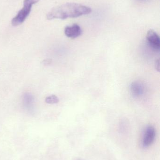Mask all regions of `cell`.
Returning a JSON list of instances; mask_svg holds the SVG:
<instances>
[{
  "label": "cell",
  "instance_id": "1",
  "mask_svg": "<svg viewBox=\"0 0 160 160\" xmlns=\"http://www.w3.org/2000/svg\"><path fill=\"white\" fill-rule=\"evenodd\" d=\"M90 8L77 3H66L53 8L47 15L49 20L66 19L68 18H76L90 14Z\"/></svg>",
  "mask_w": 160,
  "mask_h": 160
},
{
  "label": "cell",
  "instance_id": "2",
  "mask_svg": "<svg viewBox=\"0 0 160 160\" xmlns=\"http://www.w3.org/2000/svg\"><path fill=\"white\" fill-rule=\"evenodd\" d=\"M39 1L40 0H24L23 8L19 11L17 16L11 20L12 25L17 26L23 23L30 14L33 5Z\"/></svg>",
  "mask_w": 160,
  "mask_h": 160
},
{
  "label": "cell",
  "instance_id": "3",
  "mask_svg": "<svg viewBox=\"0 0 160 160\" xmlns=\"http://www.w3.org/2000/svg\"><path fill=\"white\" fill-rule=\"evenodd\" d=\"M156 137V131L152 126H147L143 133L142 146L144 148H147L153 144Z\"/></svg>",
  "mask_w": 160,
  "mask_h": 160
},
{
  "label": "cell",
  "instance_id": "4",
  "mask_svg": "<svg viewBox=\"0 0 160 160\" xmlns=\"http://www.w3.org/2000/svg\"><path fill=\"white\" fill-rule=\"evenodd\" d=\"M146 38L149 46L155 50L159 51L160 39L157 33L154 30H149L147 34Z\"/></svg>",
  "mask_w": 160,
  "mask_h": 160
},
{
  "label": "cell",
  "instance_id": "5",
  "mask_svg": "<svg viewBox=\"0 0 160 160\" xmlns=\"http://www.w3.org/2000/svg\"><path fill=\"white\" fill-rule=\"evenodd\" d=\"M130 91L132 95L134 98H141L144 94L145 87L142 82L135 81L131 84Z\"/></svg>",
  "mask_w": 160,
  "mask_h": 160
},
{
  "label": "cell",
  "instance_id": "6",
  "mask_svg": "<svg viewBox=\"0 0 160 160\" xmlns=\"http://www.w3.org/2000/svg\"><path fill=\"white\" fill-rule=\"evenodd\" d=\"M82 31L80 25L73 24L70 26H67L65 28V33L69 38H77L81 35Z\"/></svg>",
  "mask_w": 160,
  "mask_h": 160
},
{
  "label": "cell",
  "instance_id": "7",
  "mask_svg": "<svg viewBox=\"0 0 160 160\" xmlns=\"http://www.w3.org/2000/svg\"><path fill=\"white\" fill-rule=\"evenodd\" d=\"M23 104L26 109H32L34 102V98L31 94L26 93L23 95Z\"/></svg>",
  "mask_w": 160,
  "mask_h": 160
},
{
  "label": "cell",
  "instance_id": "8",
  "mask_svg": "<svg viewBox=\"0 0 160 160\" xmlns=\"http://www.w3.org/2000/svg\"><path fill=\"white\" fill-rule=\"evenodd\" d=\"M59 100L58 97L55 95H53L47 97L45 99V102L49 104H55L59 102Z\"/></svg>",
  "mask_w": 160,
  "mask_h": 160
},
{
  "label": "cell",
  "instance_id": "9",
  "mask_svg": "<svg viewBox=\"0 0 160 160\" xmlns=\"http://www.w3.org/2000/svg\"><path fill=\"white\" fill-rule=\"evenodd\" d=\"M51 60L50 59H46V60H44L42 62L43 64L44 65H50L51 63Z\"/></svg>",
  "mask_w": 160,
  "mask_h": 160
},
{
  "label": "cell",
  "instance_id": "10",
  "mask_svg": "<svg viewBox=\"0 0 160 160\" xmlns=\"http://www.w3.org/2000/svg\"><path fill=\"white\" fill-rule=\"evenodd\" d=\"M157 67V69L158 71H159V61L157 60V61H156V68Z\"/></svg>",
  "mask_w": 160,
  "mask_h": 160
}]
</instances>
